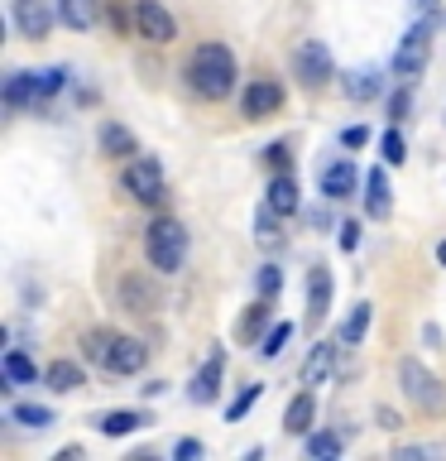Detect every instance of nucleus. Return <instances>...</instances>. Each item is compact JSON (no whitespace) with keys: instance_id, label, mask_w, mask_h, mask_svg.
Returning <instances> with one entry per match:
<instances>
[{"instance_id":"423d86ee","label":"nucleus","mask_w":446,"mask_h":461,"mask_svg":"<svg viewBox=\"0 0 446 461\" xmlns=\"http://www.w3.org/2000/svg\"><path fill=\"white\" fill-rule=\"evenodd\" d=\"M53 20H58V0H10V24L24 39H49Z\"/></svg>"},{"instance_id":"f257e3e1","label":"nucleus","mask_w":446,"mask_h":461,"mask_svg":"<svg viewBox=\"0 0 446 461\" xmlns=\"http://www.w3.org/2000/svg\"><path fill=\"white\" fill-rule=\"evenodd\" d=\"M187 82H192L207 101L230 96V86H236V53H230L226 43H197L192 63H187Z\"/></svg>"},{"instance_id":"6ab92c4d","label":"nucleus","mask_w":446,"mask_h":461,"mask_svg":"<svg viewBox=\"0 0 446 461\" xmlns=\"http://www.w3.org/2000/svg\"><path fill=\"white\" fill-rule=\"evenodd\" d=\"M149 418L144 413H135V409H115V413H106V418H96V428L106 432V438H129V432H139Z\"/></svg>"},{"instance_id":"7ed1b4c3","label":"nucleus","mask_w":446,"mask_h":461,"mask_svg":"<svg viewBox=\"0 0 446 461\" xmlns=\"http://www.w3.org/2000/svg\"><path fill=\"white\" fill-rule=\"evenodd\" d=\"M398 384H403V399L423 413H446V384L432 375L417 356H403L398 360Z\"/></svg>"},{"instance_id":"72a5a7b5","label":"nucleus","mask_w":446,"mask_h":461,"mask_svg":"<svg viewBox=\"0 0 446 461\" xmlns=\"http://www.w3.org/2000/svg\"><path fill=\"white\" fill-rule=\"evenodd\" d=\"M63 82H67V68H49V72H39V96L49 101V96H53Z\"/></svg>"},{"instance_id":"f8f14e48","label":"nucleus","mask_w":446,"mask_h":461,"mask_svg":"<svg viewBox=\"0 0 446 461\" xmlns=\"http://www.w3.org/2000/svg\"><path fill=\"white\" fill-rule=\"evenodd\" d=\"M336 351H341V341H317L308 360H302V384H326V375L336 370Z\"/></svg>"},{"instance_id":"ddd939ff","label":"nucleus","mask_w":446,"mask_h":461,"mask_svg":"<svg viewBox=\"0 0 446 461\" xmlns=\"http://www.w3.org/2000/svg\"><path fill=\"white\" fill-rule=\"evenodd\" d=\"M245 121H264L269 111H279L283 106V86L279 82H254L250 92H245Z\"/></svg>"},{"instance_id":"f704fd0d","label":"nucleus","mask_w":446,"mask_h":461,"mask_svg":"<svg viewBox=\"0 0 446 461\" xmlns=\"http://www.w3.org/2000/svg\"><path fill=\"white\" fill-rule=\"evenodd\" d=\"M417 456H446L442 442H417V447H398V461H417Z\"/></svg>"},{"instance_id":"9b49d317","label":"nucleus","mask_w":446,"mask_h":461,"mask_svg":"<svg viewBox=\"0 0 446 461\" xmlns=\"http://www.w3.org/2000/svg\"><path fill=\"white\" fill-rule=\"evenodd\" d=\"M326 312H331V269L326 265H312L308 269V322L317 327Z\"/></svg>"},{"instance_id":"f3484780","label":"nucleus","mask_w":446,"mask_h":461,"mask_svg":"<svg viewBox=\"0 0 446 461\" xmlns=\"http://www.w3.org/2000/svg\"><path fill=\"white\" fill-rule=\"evenodd\" d=\"M39 72H10V82H5V106H39Z\"/></svg>"},{"instance_id":"ea45409f","label":"nucleus","mask_w":446,"mask_h":461,"mask_svg":"<svg viewBox=\"0 0 446 461\" xmlns=\"http://www.w3.org/2000/svg\"><path fill=\"white\" fill-rule=\"evenodd\" d=\"M341 144H345V149H365V144H370V130H365V125H351V130L341 135Z\"/></svg>"},{"instance_id":"2eb2a0df","label":"nucleus","mask_w":446,"mask_h":461,"mask_svg":"<svg viewBox=\"0 0 446 461\" xmlns=\"http://www.w3.org/2000/svg\"><path fill=\"white\" fill-rule=\"evenodd\" d=\"M355 183H360V173H355L351 158H336V164L322 173V193H326L331 202H345V197L355 193Z\"/></svg>"},{"instance_id":"79ce46f5","label":"nucleus","mask_w":446,"mask_h":461,"mask_svg":"<svg viewBox=\"0 0 446 461\" xmlns=\"http://www.w3.org/2000/svg\"><path fill=\"white\" fill-rule=\"evenodd\" d=\"M437 259H442V265H446V240H442V245H437Z\"/></svg>"},{"instance_id":"5701e85b","label":"nucleus","mask_w":446,"mask_h":461,"mask_svg":"<svg viewBox=\"0 0 446 461\" xmlns=\"http://www.w3.org/2000/svg\"><path fill=\"white\" fill-rule=\"evenodd\" d=\"M365 331H370V303H355V308H351V317H345V322H341V346H360V341H365Z\"/></svg>"},{"instance_id":"b1692460","label":"nucleus","mask_w":446,"mask_h":461,"mask_svg":"<svg viewBox=\"0 0 446 461\" xmlns=\"http://www.w3.org/2000/svg\"><path fill=\"white\" fill-rule=\"evenodd\" d=\"M101 149L111 158H129L135 154V135H129L125 125H101Z\"/></svg>"},{"instance_id":"bb28decb","label":"nucleus","mask_w":446,"mask_h":461,"mask_svg":"<svg viewBox=\"0 0 446 461\" xmlns=\"http://www.w3.org/2000/svg\"><path fill=\"white\" fill-rule=\"evenodd\" d=\"M308 456H322V461L341 456V438L336 432H308Z\"/></svg>"},{"instance_id":"6e6552de","label":"nucleus","mask_w":446,"mask_h":461,"mask_svg":"<svg viewBox=\"0 0 446 461\" xmlns=\"http://www.w3.org/2000/svg\"><path fill=\"white\" fill-rule=\"evenodd\" d=\"M135 29H139V39H149V43L178 39V24H173V14L164 10V0H135Z\"/></svg>"},{"instance_id":"cd10ccee","label":"nucleus","mask_w":446,"mask_h":461,"mask_svg":"<svg viewBox=\"0 0 446 461\" xmlns=\"http://www.w3.org/2000/svg\"><path fill=\"white\" fill-rule=\"evenodd\" d=\"M264 322H269V303H250V312H245V322H240L236 337H240V341H254Z\"/></svg>"},{"instance_id":"412c9836","label":"nucleus","mask_w":446,"mask_h":461,"mask_svg":"<svg viewBox=\"0 0 446 461\" xmlns=\"http://www.w3.org/2000/svg\"><path fill=\"white\" fill-rule=\"evenodd\" d=\"M58 20L67 29H92L96 24V0H58Z\"/></svg>"},{"instance_id":"7c9ffc66","label":"nucleus","mask_w":446,"mask_h":461,"mask_svg":"<svg viewBox=\"0 0 446 461\" xmlns=\"http://www.w3.org/2000/svg\"><path fill=\"white\" fill-rule=\"evenodd\" d=\"M120 298L129 303V312H154V298L144 294V288L135 279H120Z\"/></svg>"},{"instance_id":"a878e982","label":"nucleus","mask_w":446,"mask_h":461,"mask_svg":"<svg viewBox=\"0 0 446 461\" xmlns=\"http://www.w3.org/2000/svg\"><path fill=\"white\" fill-rule=\"evenodd\" d=\"M10 418H14V423H24V428H49L53 423V409H39V403H14Z\"/></svg>"},{"instance_id":"a211bd4d","label":"nucleus","mask_w":446,"mask_h":461,"mask_svg":"<svg viewBox=\"0 0 446 461\" xmlns=\"http://www.w3.org/2000/svg\"><path fill=\"white\" fill-rule=\"evenodd\" d=\"M269 207L279 212V216H293L298 207H302V197H298V183H293V173H279V178L269 183Z\"/></svg>"},{"instance_id":"473e14b6","label":"nucleus","mask_w":446,"mask_h":461,"mask_svg":"<svg viewBox=\"0 0 446 461\" xmlns=\"http://www.w3.org/2000/svg\"><path fill=\"white\" fill-rule=\"evenodd\" d=\"M254 399H259V384H245V389H240V399L226 409V418H230V423H240V418L250 413V403H254Z\"/></svg>"},{"instance_id":"c9c22d12","label":"nucleus","mask_w":446,"mask_h":461,"mask_svg":"<svg viewBox=\"0 0 446 461\" xmlns=\"http://www.w3.org/2000/svg\"><path fill=\"white\" fill-rule=\"evenodd\" d=\"M408 106H413V96H408V82H403V86H398V92H394V96H388V121H394V125H398V121H403V115H408Z\"/></svg>"},{"instance_id":"393cba45","label":"nucleus","mask_w":446,"mask_h":461,"mask_svg":"<svg viewBox=\"0 0 446 461\" xmlns=\"http://www.w3.org/2000/svg\"><path fill=\"white\" fill-rule=\"evenodd\" d=\"M5 380H10V384H34V380H39L34 360H29L24 351H5Z\"/></svg>"},{"instance_id":"4c0bfd02","label":"nucleus","mask_w":446,"mask_h":461,"mask_svg":"<svg viewBox=\"0 0 446 461\" xmlns=\"http://www.w3.org/2000/svg\"><path fill=\"white\" fill-rule=\"evenodd\" d=\"M201 452H207V447H201L197 438H183L178 447H173V456H178V461H197Z\"/></svg>"},{"instance_id":"c85d7f7f","label":"nucleus","mask_w":446,"mask_h":461,"mask_svg":"<svg viewBox=\"0 0 446 461\" xmlns=\"http://www.w3.org/2000/svg\"><path fill=\"white\" fill-rule=\"evenodd\" d=\"M288 337H293V322H273V331L259 337V356H279L288 346Z\"/></svg>"},{"instance_id":"aec40b11","label":"nucleus","mask_w":446,"mask_h":461,"mask_svg":"<svg viewBox=\"0 0 446 461\" xmlns=\"http://www.w3.org/2000/svg\"><path fill=\"white\" fill-rule=\"evenodd\" d=\"M82 380H86V375H82V366H77V360H53V366H49V375H43V384H49L53 394H67V389H77Z\"/></svg>"},{"instance_id":"39448f33","label":"nucleus","mask_w":446,"mask_h":461,"mask_svg":"<svg viewBox=\"0 0 446 461\" xmlns=\"http://www.w3.org/2000/svg\"><path fill=\"white\" fill-rule=\"evenodd\" d=\"M427 58H432V34H427V24H413L408 34L398 39V49H394V63H388V72H394L398 82H413V77H423Z\"/></svg>"},{"instance_id":"4be33fe9","label":"nucleus","mask_w":446,"mask_h":461,"mask_svg":"<svg viewBox=\"0 0 446 461\" xmlns=\"http://www.w3.org/2000/svg\"><path fill=\"white\" fill-rule=\"evenodd\" d=\"M379 92H384V77L374 68H360V72L345 77V96H351V101H370V96H379Z\"/></svg>"},{"instance_id":"58836bf2","label":"nucleus","mask_w":446,"mask_h":461,"mask_svg":"<svg viewBox=\"0 0 446 461\" xmlns=\"http://www.w3.org/2000/svg\"><path fill=\"white\" fill-rule=\"evenodd\" d=\"M336 245H341V250H355V245H360V226H355V221L336 226Z\"/></svg>"},{"instance_id":"f03ea898","label":"nucleus","mask_w":446,"mask_h":461,"mask_svg":"<svg viewBox=\"0 0 446 461\" xmlns=\"http://www.w3.org/2000/svg\"><path fill=\"white\" fill-rule=\"evenodd\" d=\"M86 360H96L101 370L111 375H135L149 360V346L139 337H111V331H92L86 337Z\"/></svg>"},{"instance_id":"dca6fc26","label":"nucleus","mask_w":446,"mask_h":461,"mask_svg":"<svg viewBox=\"0 0 446 461\" xmlns=\"http://www.w3.org/2000/svg\"><path fill=\"white\" fill-rule=\"evenodd\" d=\"M312 418H317V399H312V389H302V394H293V403L283 409V432L302 438V432L312 428Z\"/></svg>"},{"instance_id":"0eeeda50","label":"nucleus","mask_w":446,"mask_h":461,"mask_svg":"<svg viewBox=\"0 0 446 461\" xmlns=\"http://www.w3.org/2000/svg\"><path fill=\"white\" fill-rule=\"evenodd\" d=\"M120 183H125V193L135 197V202H164V168L154 164V158H135L125 173H120Z\"/></svg>"},{"instance_id":"20e7f679","label":"nucleus","mask_w":446,"mask_h":461,"mask_svg":"<svg viewBox=\"0 0 446 461\" xmlns=\"http://www.w3.org/2000/svg\"><path fill=\"white\" fill-rule=\"evenodd\" d=\"M144 250H149V265H154L158 274H178V269H183V255H187V230H183V221L158 216V221L144 230Z\"/></svg>"},{"instance_id":"9d476101","label":"nucleus","mask_w":446,"mask_h":461,"mask_svg":"<svg viewBox=\"0 0 446 461\" xmlns=\"http://www.w3.org/2000/svg\"><path fill=\"white\" fill-rule=\"evenodd\" d=\"M221 370H226V356L211 351L207 366H201V370L192 375V384H187V399H192V403H211L216 394H221Z\"/></svg>"},{"instance_id":"2f4dec72","label":"nucleus","mask_w":446,"mask_h":461,"mask_svg":"<svg viewBox=\"0 0 446 461\" xmlns=\"http://www.w3.org/2000/svg\"><path fill=\"white\" fill-rule=\"evenodd\" d=\"M379 149H384V164H403V158H408V149H403V135H398V130H384Z\"/></svg>"},{"instance_id":"c756f323","label":"nucleus","mask_w":446,"mask_h":461,"mask_svg":"<svg viewBox=\"0 0 446 461\" xmlns=\"http://www.w3.org/2000/svg\"><path fill=\"white\" fill-rule=\"evenodd\" d=\"M254 240H279V212H273L269 207V202H264V207H259V216H254Z\"/></svg>"},{"instance_id":"4468645a","label":"nucleus","mask_w":446,"mask_h":461,"mask_svg":"<svg viewBox=\"0 0 446 461\" xmlns=\"http://www.w3.org/2000/svg\"><path fill=\"white\" fill-rule=\"evenodd\" d=\"M365 212L374 216V221H384V216L394 212V187H388V178H384V164L365 173Z\"/></svg>"},{"instance_id":"e433bc0d","label":"nucleus","mask_w":446,"mask_h":461,"mask_svg":"<svg viewBox=\"0 0 446 461\" xmlns=\"http://www.w3.org/2000/svg\"><path fill=\"white\" fill-rule=\"evenodd\" d=\"M259 294H264V298H273V294H279V288H283V274L279 269H273V265H264V269H259Z\"/></svg>"},{"instance_id":"a19ab883","label":"nucleus","mask_w":446,"mask_h":461,"mask_svg":"<svg viewBox=\"0 0 446 461\" xmlns=\"http://www.w3.org/2000/svg\"><path fill=\"white\" fill-rule=\"evenodd\" d=\"M264 154H269V164L279 168V173H288V158H293V154H288V144H269Z\"/></svg>"},{"instance_id":"1a4fd4ad","label":"nucleus","mask_w":446,"mask_h":461,"mask_svg":"<svg viewBox=\"0 0 446 461\" xmlns=\"http://www.w3.org/2000/svg\"><path fill=\"white\" fill-rule=\"evenodd\" d=\"M293 72L302 77V86H326L331 82V53H326V43H298L293 49Z\"/></svg>"}]
</instances>
